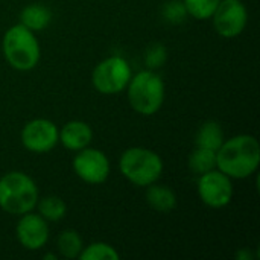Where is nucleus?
<instances>
[{
  "label": "nucleus",
  "instance_id": "4",
  "mask_svg": "<svg viewBox=\"0 0 260 260\" xmlns=\"http://www.w3.org/2000/svg\"><path fill=\"white\" fill-rule=\"evenodd\" d=\"M126 90L133 110L142 116L155 114L165 102V82L152 69L131 76Z\"/></svg>",
  "mask_w": 260,
  "mask_h": 260
},
{
  "label": "nucleus",
  "instance_id": "13",
  "mask_svg": "<svg viewBox=\"0 0 260 260\" xmlns=\"http://www.w3.org/2000/svg\"><path fill=\"white\" fill-rule=\"evenodd\" d=\"M146 203L155 212L169 213L177 206V195L171 187L152 183L146 189Z\"/></svg>",
  "mask_w": 260,
  "mask_h": 260
},
{
  "label": "nucleus",
  "instance_id": "8",
  "mask_svg": "<svg viewBox=\"0 0 260 260\" xmlns=\"http://www.w3.org/2000/svg\"><path fill=\"white\" fill-rule=\"evenodd\" d=\"M212 17L216 32L224 38L238 37L248 23V12L241 0H221Z\"/></svg>",
  "mask_w": 260,
  "mask_h": 260
},
{
  "label": "nucleus",
  "instance_id": "14",
  "mask_svg": "<svg viewBox=\"0 0 260 260\" xmlns=\"http://www.w3.org/2000/svg\"><path fill=\"white\" fill-rule=\"evenodd\" d=\"M52 20V12L47 6L40 3H32L23 8L20 14V24L30 29L32 32L43 30L49 26Z\"/></svg>",
  "mask_w": 260,
  "mask_h": 260
},
{
  "label": "nucleus",
  "instance_id": "19",
  "mask_svg": "<svg viewBox=\"0 0 260 260\" xmlns=\"http://www.w3.org/2000/svg\"><path fill=\"white\" fill-rule=\"evenodd\" d=\"M81 260H119L120 256L114 247L105 242H94L88 247L82 248L81 254L78 256Z\"/></svg>",
  "mask_w": 260,
  "mask_h": 260
},
{
  "label": "nucleus",
  "instance_id": "23",
  "mask_svg": "<svg viewBox=\"0 0 260 260\" xmlns=\"http://www.w3.org/2000/svg\"><path fill=\"white\" fill-rule=\"evenodd\" d=\"M44 259H50V260H56V256L55 254H46Z\"/></svg>",
  "mask_w": 260,
  "mask_h": 260
},
{
  "label": "nucleus",
  "instance_id": "3",
  "mask_svg": "<svg viewBox=\"0 0 260 260\" xmlns=\"http://www.w3.org/2000/svg\"><path fill=\"white\" fill-rule=\"evenodd\" d=\"M2 47L5 59L15 70H32L40 61L41 50L35 34L20 23L5 32Z\"/></svg>",
  "mask_w": 260,
  "mask_h": 260
},
{
  "label": "nucleus",
  "instance_id": "5",
  "mask_svg": "<svg viewBox=\"0 0 260 260\" xmlns=\"http://www.w3.org/2000/svg\"><path fill=\"white\" fill-rule=\"evenodd\" d=\"M119 169L122 175L133 184L139 187H148L163 174V160L157 152L148 148L134 146L122 154L119 160Z\"/></svg>",
  "mask_w": 260,
  "mask_h": 260
},
{
  "label": "nucleus",
  "instance_id": "10",
  "mask_svg": "<svg viewBox=\"0 0 260 260\" xmlns=\"http://www.w3.org/2000/svg\"><path fill=\"white\" fill-rule=\"evenodd\" d=\"M73 158L75 174L88 184H102L110 175V161L107 155L94 148H84L76 151Z\"/></svg>",
  "mask_w": 260,
  "mask_h": 260
},
{
  "label": "nucleus",
  "instance_id": "2",
  "mask_svg": "<svg viewBox=\"0 0 260 260\" xmlns=\"http://www.w3.org/2000/svg\"><path fill=\"white\" fill-rule=\"evenodd\" d=\"M38 203L35 181L24 172L12 171L0 178V209L9 215L32 212Z\"/></svg>",
  "mask_w": 260,
  "mask_h": 260
},
{
  "label": "nucleus",
  "instance_id": "6",
  "mask_svg": "<svg viewBox=\"0 0 260 260\" xmlns=\"http://www.w3.org/2000/svg\"><path fill=\"white\" fill-rule=\"evenodd\" d=\"M133 76L131 67L123 56L114 55L101 61L91 75L94 88L102 94H117L123 91Z\"/></svg>",
  "mask_w": 260,
  "mask_h": 260
},
{
  "label": "nucleus",
  "instance_id": "12",
  "mask_svg": "<svg viewBox=\"0 0 260 260\" xmlns=\"http://www.w3.org/2000/svg\"><path fill=\"white\" fill-rule=\"evenodd\" d=\"M93 131L82 120H72L59 129V142L69 151H81L90 145Z\"/></svg>",
  "mask_w": 260,
  "mask_h": 260
},
{
  "label": "nucleus",
  "instance_id": "15",
  "mask_svg": "<svg viewBox=\"0 0 260 260\" xmlns=\"http://www.w3.org/2000/svg\"><path fill=\"white\" fill-rule=\"evenodd\" d=\"M195 143L200 148H206V149L216 152L221 148V145L224 143V131H222L221 125L215 120H209V122L203 123L197 133Z\"/></svg>",
  "mask_w": 260,
  "mask_h": 260
},
{
  "label": "nucleus",
  "instance_id": "22",
  "mask_svg": "<svg viewBox=\"0 0 260 260\" xmlns=\"http://www.w3.org/2000/svg\"><path fill=\"white\" fill-rule=\"evenodd\" d=\"M145 61H146V66L149 69H157V67L163 66L165 61H166V49H165V46H161V44L151 46L148 49V52H146Z\"/></svg>",
  "mask_w": 260,
  "mask_h": 260
},
{
  "label": "nucleus",
  "instance_id": "20",
  "mask_svg": "<svg viewBox=\"0 0 260 260\" xmlns=\"http://www.w3.org/2000/svg\"><path fill=\"white\" fill-rule=\"evenodd\" d=\"M221 0H183L186 11L197 20H209L216 11Z\"/></svg>",
  "mask_w": 260,
  "mask_h": 260
},
{
  "label": "nucleus",
  "instance_id": "21",
  "mask_svg": "<svg viewBox=\"0 0 260 260\" xmlns=\"http://www.w3.org/2000/svg\"><path fill=\"white\" fill-rule=\"evenodd\" d=\"M163 14H165V18L174 24L177 23H181L186 15H187V11H186V6L183 2L180 0H171L165 5L163 8Z\"/></svg>",
  "mask_w": 260,
  "mask_h": 260
},
{
  "label": "nucleus",
  "instance_id": "11",
  "mask_svg": "<svg viewBox=\"0 0 260 260\" xmlns=\"http://www.w3.org/2000/svg\"><path fill=\"white\" fill-rule=\"evenodd\" d=\"M15 235L18 242L30 251L43 248L49 241V225L44 218L37 213H24L17 224Z\"/></svg>",
  "mask_w": 260,
  "mask_h": 260
},
{
  "label": "nucleus",
  "instance_id": "9",
  "mask_svg": "<svg viewBox=\"0 0 260 260\" xmlns=\"http://www.w3.org/2000/svg\"><path fill=\"white\" fill-rule=\"evenodd\" d=\"M59 142V129L47 119H34L21 129L23 146L34 154H46Z\"/></svg>",
  "mask_w": 260,
  "mask_h": 260
},
{
  "label": "nucleus",
  "instance_id": "18",
  "mask_svg": "<svg viewBox=\"0 0 260 260\" xmlns=\"http://www.w3.org/2000/svg\"><path fill=\"white\" fill-rule=\"evenodd\" d=\"M38 215L46 221H59L66 216L67 206L59 197H46L38 203Z\"/></svg>",
  "mask_w": 260,
  "mask_h": 260
},
{
  "label": "nucleus",
  "instance_id": "16",
  "mask_svg": "<svg viewBox=\"0 0 260 260\" xmlns=\"http://www.w3.org/2000/svg\"><path fill=\"white\" fill-rule=\"evenodd\" d=\"M189 168L192 169V172L198 175L213 171L216 168V152L197 146L189 157Z\"/></svg>",
  "mask_w": 260,
  "mask_h": 260
},
{
  "label": "nucleus",
  "instance_id": "1",
  "mask_svg": "<svg viewBox=\"0 0 260 260\" xmlns=\"http://www.w3.org/2000/svg\"><path fill=\"white\" fill-rule=\"evenodd\" d=\"M260 163V145L250 134L225 140L216 151V168L230 178L244 180L253 175Z\"/></svg>",
  "mask_w": 260,
  "mask_h": 260
},
{
  "label": "nucleus",
  "instance_id": "17",
  "mask_svg": "<svg viewBox=\"0 0 260 260\" xmlns=\"http://www.w3.org/2000/svg\"><path fill=\"white\" fill-rule=\"evenodd\" d=\"M84 248L82 239L78 232L66 230L58 236V251L62 257L76 259Z\"/></svg>",
  "mask_w": 260,
  "mask_h": 260
},
{
  "label": "nucleus",
  "instance_id": "7",
  "mask_svg": "<svg viewBox=\"0 0 260 260\" xmlns=\"http://www.w3.org/2000/svg\"><path fill=\"white\" fill-rule=\"evenodd\" d=\"M198 195L206 206L212 209H222L229 206L233 198L232 178L219 169L209 171L198 180Z\"/></svg>",
  "mask_w": 260,
  "mask_h": 260
}]
</instances>
